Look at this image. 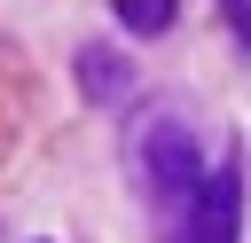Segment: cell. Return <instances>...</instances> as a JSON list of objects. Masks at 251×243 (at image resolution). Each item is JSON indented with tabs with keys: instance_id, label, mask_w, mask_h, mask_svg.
<instances>
[{
	"instance_id": "6da1fadb",
	"label": "cell",
	"mask_w": 251,
	"mask_h": 243,
	"mask_svg": "<svg viewBox=\"0 0 251 243\" xmlns=\"http://www.w3.org/2000/svg\"><path fill=\"white\" fill-rule=\"evenodd\" d=\"M141 180H149V196H196L204 157H196V133L180 118H157L141 133Z\"/></svg>"
},
{
	"instance_id": "5b68a950",
	"label": "cell",
	"mask_w": 251,
	"mask_h": 243,
	"mask_svg": "<svg viewBox=\"0 0 251 243\" xmlns=\"http://www.w3.org/2000/svg\"><path fill=\"white\" fill-rule=\"evenodd\" d=\"M220 8H227V24H235V39L251 47V0H220Z\"/></svg>"
},
{
	"instance_id": "277c9868",
	"label": "cell",
	"mask_w": 251,
	"mask_h": 243,
	"mask_svg": "<svg viewBox=\"0 0 251 243\" xmlns=\"http://www.w3.org/2000/svg\"><path fill=\"white\" fill-rule=\"evenodd\" d=\"M110 8H118V24H126V31H141V39L173 31V16H180V0H110Z\"/></svg>"
},
{
	"instance_id": "7a4b0ae2",
	"label": "cell",
	"mask_w": 251,
	"mask_h": 243,
	"mask_svg": "<svg viewBox=\"0 0 251 243\" xmlns=\"http://www.w3.org/2000/svg\"><path fill=\"white\" fill-rule=\"evenodd\" d=\"M235 227H243V172L212 165L188 196V243H235Z\"/></svg>"
},
{
	"instance_id": "3957f363",
	"label": "cell",
	"mask_w": 251,
	"mask_h": 243,
	"mask_svg": "<svg viewBox=\"0 0 251 243\" xmlns=\"http://www.w3.org/2000/svg\"><path fill=\"white\" fill-rule=\"evenodd\" d=\"M78 86H86V102H126L133 63H126L118 47H78Z\"/></svg>"
}]
</instances>
